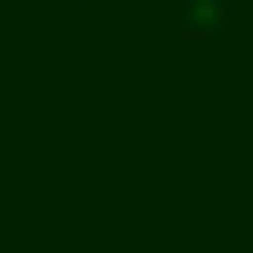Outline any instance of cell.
<instances>
[{"mask_svg":"<svg viewBox=\"0 0 253 253\" xmlns=\"http://www.w3.org/2000/svg\"><path fill=\"white\" fill-rule=\"evenodd\" d=\"M182 24L190 32H221L229 24V0H182Z\"/></svg>","mask_w":253,"mask_h":253,"instance_id":"6da1fadb","label":"cell"}]
</instances>
